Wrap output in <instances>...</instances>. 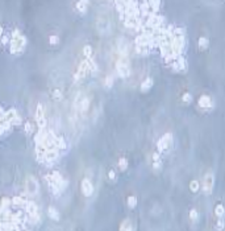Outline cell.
Listing matches in <instances>:
<instances>
[{"mask_svg": "<svg viewBox=\"0 0 225 231\" xmlns=\"http://www.w3.org/2000/svg\"><path fill=\"white\" fill-rule=\"evenodd\" d=\"M215 213H216V215H217L218 218H221L224 215V206L223 205H217L216 206V209H215Z\"/></svg>", "mask_w": 225, "mask_h": 231, "instance_id": "44dd1931", "label": "cell"}, {"mask_svg": "<svg viewBox=\"0 0 225 231\" xmlns=\"http://www.w3.org/2000/svg\"><path fill=\"white\" fill-rule=\"evenodd\" d=\"M153 87V79L151 78H146L141 85V91L142 92H148L150 89Z\"/></svg>", "mask_w": 225, "mask_h": 231, "instance_id": "8fae6325", "label": "cell"}, {"mask_svg": "<svg viewBox=\"0 0 225 231\" xmlns=\"http://www.w3.org/2000/svg\"><path fill=\"white\" fill-rule=\"evenodd\" d=\"M87 5H88V0H79L77 3V9L80 13H84L87 9Z\"/></svg>", "mask_w": 225, "mask_h": 231, "instance_id": "4fadbf2b", "label": "cell"}, {"mask_svg": "<svg viewBox=\"0 0 225 231\" xmlns=\"http://www.w3.org/2000/svg\"><path fill=\"white\" fill-rule=\"evenodd\" d=\"M182 100H183L184 103H191V102H192V95H191L190 92H184L183 97H182Z\"/></svg>", "mask_w": 225, "mask_h": 231, "instance_id": "7402d4cb", "label": "cell"}, {"mask_svg": "<svg viewBox=\"0 0 225 231\" xmlns=\"http://www.w3.org/2000/svg\"><path fill=\"white\" fill-rule=\"evenodd\" d=\"M105 86H107L108 89H111L112 86H113V77L112 75H109V77L105 78Z\"/></svg>", "mask_w": 225, "mask_h": 231, "instance_id": "d4e9b609", "label": "cell"}, {"mask_svg": "<svg viewBox=\"0 0 225 231\" xmlns=\"http://www.w3.org/2000/svg\"><path fill=\"white\" fill-rule=\"evenodd\" d=\"M80 189H82V193L84 194L86 197H91L94 193V186H92V182H91L88 178H84L80 184Z\"/></svg>", "mask_w": 225, "mask_h": 231, "instance_id": "52a82bcc", "label": "cell"}, {"mask_svg": "<svg viewBox=\"0 0 225 231\" xmlns=\"http://www.w3.org/2000/svg\"><path fill=\"white\" fill-rule=\"evenodd\" d=\"M109 178H111V180H116V174H115L113 170L109 172Z\"/></svg>", "mask_w": 225, "mask_h": 231, "instance_id": "4dcf8cb0", "label": "cell"}, {"mask_svg": "<svg viewBox=\"0 0 225 231\" xmlns=\"http://www.w3.org/2000/svg\"><path fill=\"white\" fill-rule=\"evenodd\" d=\"M88 106H90V99H88V98H84V99L82 100V103H80L82 112H86V111L88 110Z\"/></svg>", "mask_w": 225, "mask_h": 231, "instance_id": "d6986e66", "label": "cell"}, {"mask_svg": "<svg viewBox=\"0 0 225 231\" xmlns=\"http://www.w3.org/2000/svg\"><path fill=\"white\" fill-rule=\"evenodd\" d=\"M153 168L156 169V170H159V169H161V162H159V161H154Z\"/></svg>", "mask_w": 225, "mask_h": 231, "instance_id": "83f0119b", "label": "cell"}, {"mask_svg": "<svg viewBox=\"0 0 225 231\" xmlns=\"http://www.w3.org/2000/svg\"><path fill=\"white\" fill-rule=\"evenodd\" d=\"M38 189H39V185L37 182V180H36L34 177H32V176H28L25 180L26 193H28L29 196H36V194L38 193Z\"/></svg>", "mask_w": 225, "mask_h": 231, "instance_id": "3957f363", "label": "cell"}, {"mask_svg": "<svg viewBox=\"0 0 225 231\" xmlns=\"http://www.w3.org/2000/svg\"><path fill=\"white\" fill-rule=\"evenodd\" d=\"M153 160H154V161H159V153H158V152H154V153H153Z\"/></svg>", "mask_w": 225, "mask_h": 231, "instance_id": "f546056e", "label": "cell"}, {"mask_svg": "<svg viewBox=\"0 0 225 231\" xmlns=\"http://www.w3.org/2000/svg\"><path fill=\"white\" fill-rule=\"evenodd\" d=\"M51 177H53L54 182H56L59 186L61 190H63V189H66V187H67V181H66L65 178L61 176L59 172H53V173H51Z\"/></svg>", "mask_w": 225, "mask_h": 231, "instance_id": "9c48e42d", "label": "cell"}, {"mask_svg": "<svg viewBox=\"0 0 225 231\" xmlns=\"http://www.w3.org/2000/svg\"><path fill=\"white\" fill-rule=\"evenodd\" d=\"M199 106L202 107V108H211V107L213 106V103H212V99L208 95H202V97L199 98Z\"/></svg>", "mask_w": 225, "mask_h": 231, "instance_id": "30bf717a", "label": "cell"}, {"mask_svg": "<svg viewBox=\"0 0 225 231\" xmlns=\"http://www.w3.org/2000/svg\"><path fill=\"white\" fill-rule=\"evenodd\" d=\"M47 214H49V218L51 221H59V218H61L59 217V213L57 211L54 207H51V206L47 209Z\"/></svg>", "mask_w": 225, "mask_h": 231, "instance_id": "7c38bea8", "label": "cell"}, {"mask_svg": "<svg viewBox=\"0 0 225 231\" xmlns=\"http://www.w3.org/2000/svg\"><path fill=\"white\" fill-rule=\"evenodd\" d=\"M128 206H129V207H136V206H137V197H134V196H129L128 197Z\"/></svg>", "mask_w": 225, "mask_h": 231, "instance_id": "2e32d148", "label": "cell"}, {"mask_svg": "<svg viewBox=\"0 0 225 231\" xmlns=\"http://www.w3.org/2000/svg\"><path fill=\"white\" fill-rule=\"evenodd\" d=\"M157 147H158V151L159 152H163L166 149H170L172 147V135L171 134H165L161 140H158L157 143Z\"/></svg>", "mask_w": 225, "mask_h": 231, "instance_id": "277c9868", "label": "cell"}, {"mask_svg": "<svg viewBox=\"0 0 225 231\" xmlns=\"http://www.w3.org/2000/svg\"><path fill=\"white\" fill-rule=\"evenodd\" d=\"M213 185H215V177L212 173H207L204 176V182H203V192L204 194H211L213 190Z\"/></svg>", "mask_w": 225, "mask_h": 231, "instance_id": "5b68a950", "label": "cell"}, {"mask_svg": "<svg viewBox=\"0 0 225 231\" xmlns=\"http://www.w3.org/2000/svg\"><path fill=\"white\" fill-rule=\"evenodd\" d=\"M57 148L58 149H65L66 148V141H65V139H63L62 136H59V137H57Z\"/></svg>", "mask_w": 225, "mask_h": 231, "instance_id": "ac0fdd59", "label": "cell"}, {"mask_svg": "<svg viewBox=\"0 0 225 231\" xmlns=\"http://www.w3.org/2000/svg\"><path fill=\"white\" fill-rule=\"evenodd\" d=\"M190 218H191V221H194V222H196L197 221V218H199V213H197L195 209H192V210L190 211Z\"/></svg>", "mask_w": 225, "mask_h": 231, "instance_id": "603a6c76", "label": "cell"}, {"mask_svg": "<svg viewBox=\"0 0 225 231\" xmlns=\"http://www.w3.org/2000/svg\"><path fill=\"white\" fill-rule=\"evenodd\" d=\"M199 189H200L199 181H196V180L191 181V182H190V190H191V192H192V193H197V192H199Z\"/></svg>", "mask_w": 225, "mask_h": 231, "instance_id": "9a60e30c", "label": "cell"}, {"mask_svg": "<svg viewBox=\"0 0 225 231\" xmlns=\"http://www.w3.org/2000/svg\"><path fill=\"white\" fill-rule=\"evenodd\" d=\"M58 148H51V149H46L45 152V156H44V161L45 162H53L58 159L59 153H58Z\"/></svg>", "mask_w": 225, "mask_h": 231, "instance_id": "ba28073f", "label": "cell"}, {"mask_svg": "<svg viewBox=\"0 0 225 231\" xmlns=\"http://www.w3.org/2000/svg\"><path fill=\"white\" fill-rule=\"evenodd\" d=\"M58 41H59L58 36H50V44H51V45L58 44Z\"/></svg>", "mask_w": 225, "mask_h": 231, "instance_id": "484cf974", "label": "cell"}, {"mask_svg": "<svg viewBox=\"0 0 225 231\" xmlns=\"http://www.w3.org/2000/svg\"><path fill=\"white\" fill-rule=\"evenodd\" d=\"M132 229V226H130V222L129 221H124L123 223H121V226H120V230H130Z\"/></svg>", "mask_w": 225, "mask_h": 231, "instance_id": "cb8c5ba5", "label": "cell"}, {"mask_svg": "<svg viewBox=\"0 0 225 231\" xmlns=\"http://www.w3.org/2000/svg\"><path fill=\"white\" fill-rule=\"evenodd\" d=\"M116 70L121 78H125V77L129 75V73H130L129 65H128V58L125 54H120V58L117 60V63H116Z\"/></svg>", "mask_w": 225, "mask_h": 231, "instance_id": "7a4b0ae2", "label": "cell"}, {"mask_svg": "<svg viewBox=\"0 0 225 231\" xmlns=\"http://www.w3.org/2000/svg\"><path fill=\"white\" fill-rule=\"evenodd\" d=\"M83 53H84L86 60H88V58H92V48H91L90 45H86L83 48Z\"/></svg>", "mask_w": 225, "mask_h": 231, "instance_id": "e0dca14e", "label": "cell"}, {"mask_svg": "<svg viewBox=\"0 0 225 231\" xmlns=\"http://www.w3.org/2000/svg\"><path fill=\"white\" fill-rule=\"evenodd\" d=\"M118 166H120L121 170H125V169L128 168V160L125 159V157H121V159L118 160Z\"/></svg>", "mask_w": 225, "mask_h": 231, "instance_id": "ffe728a7", "label": "cell"}, {"mask_svg": "<svg viewBox=\"0 0 225 231\" xmlns=\"http://www.w3.org/2000/svg\"><path fill=\"white\" fill-rule=\"evenodd\" d=\"M54 98H56V99H61V98H62V92H61V90H58V89H57V90H54Z\"/></svg>", "mask_w": 225, "mask_h": 231, "instance_id": "4316f807", "label": "cell"}, {"mask_svg": "<svg viewBox=\"0 0 225 231\" xmlns=\"http://www.w3.org/2000/svg\"><path fill=\"white\" fill-rule=\"evenodd\" d=\"M25 44H26V40L24 35L20 32L19 29L13 30L12 33V37H11V52L13 54H20L24 52V48H25Z\"/></svg>", "mask_w": 225, "mask_h": 231, "instance_id": "6da1fadb", "label": "cell"}, {"mask_svg": "<svg viewBox=\"0 0 225 231\" xmlns=\"http://www.w3.org/2000/svg\"><path fill=\"white\" fill-rule=\"evenodd\" d=\"M208 38L207 37H200L199 38V49L200 50H204V49L208 48Z\"/></svg>", "mask_w": 225, "mask_h": 231, "instance_id": "5bb4252c", "label": "cell"}, {"mask_svg": "<svg viewBox=\"0 0 225 231\" xmlns=\"http://www.w3.org/2000/svg\"><path fill=\"white\" fill-rule=\"evenodd\" d=\"M88 72H90V66H88L87 60L82 61L80 65H79V67H78V72L75 73L74 79H75V81H79V79L84 78V77L87 75V73H88Z\"/></svg>", "mask_w": 225, "mask_h": 231, "instance_id": "8992f818", "label": "cell"}, {"mask_svg": "<svg viewBox=\"0 0 225 231\" xmlns=\"http://www.w3.org/2000/svg\"><path fill=\"white\" fill-rule=\"evenodd\" d=\"M25 131L28 132V134L32 132V124H30V123H26V124H25Z\"/></svg>", "mask_w": 225, "mask_h": 231, "instance_id": "f1b7e54d", "label": "cell"}]
</instances>
